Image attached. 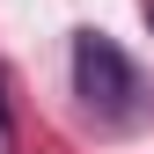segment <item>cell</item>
Segmentation results:
<instances>
[{
    "instance_id": "obj_3",
    "label": "cell",
    "mask_w": 154,
    "mask_h": 154,
    "mask_svg": "<svg viewBox=\"0 0 154 154\" xmlns=\"http://www.w3.org/2000/svg\"><path fill=\"white\" fill-rule=\"evenodd\" d=\"M140 15H147V29H154V0H140Z\"/></svg>"
},
{
    "instance_id": "obj_2",
    "label": "cell",
    "mask_w": 154,
    "mask_h": 154,
    "mask_svg": "<svg viewBox=\"0 0 154 154\" xmlns=\"http://www.w3.org/2000/svg\"><path fill=\"white\" fill-rule=\"evenodd\" d=\"M15 147V118H8V95H0V154Z\"/></svg>"
},
{
    "instance_id": "obj_1",
    "label": "cell",
    "mask_w": 154,
    "mask_h": 154,
    "mask_svg": "<svg viewBox=\"0 0 154 154\" xmlns=\"http://www.w3.org/2000/svg\"><path fill=\"white\" fill-rule=\"evenodd\" d=\"M73 95H81L88 118L110 125V132L154 125V88H147V73L132 66L125 44L103 37V29H73Z\"/></svg>"
}]
</instances>
